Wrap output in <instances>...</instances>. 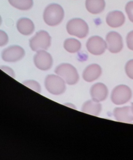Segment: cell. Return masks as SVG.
Listing matches in <instances>:
<instances>
[{
    "label": "cell",
    "instance_id": "obj_1",
    "mask_svg": "<svg viewBox=\"0 0 133 160\" xmlns=\"http://www.w3.org/2000/svg\"><path fill=\"white\" fill-rule=\"evenodd\" d=\"M64 17V12L61 5L52 3L48 5L44 12L43 18L45 23L51 27L60 24Z\"/></svg>",
    "mask_w": 133,
    "mask_h": 160
},
{
    "label": "cell",
    "instance_id": "obj_2",
    "mask_svg": "<svg viewBox=\"0 0 133 160\" xmlns=\"http://www.w3.org/2000/svg\"><path fill=\"white\" fill-rule=\"evenodd\" d=\"M55 72L68 85H75L78 81L79 75L76 69L69 63H62L58 65Z\"/></svg>",
    "mask_w": 133,
    "mask_h": 160
},
{
    "label": "cell",
    "instance_id": "obj_3",
    "mask_svg": "<svg viewBox=\"0 0 133 160\" xmlns=\"http://www.w3.org/2000/svg\"><path fill=\"white\" fill-rule=\"evenodd\" d=\"M66 31L68 34L80 39L85 38L89 33V27L86 22L81 18H74L67 22Z\"/></svg>",
    "mask_w": 133,
    "mask_h": 160
},
{
    "label": "cell",
    "instance_id": "obj_4",
    "mask_svg": "<svg viewBox=\"0 0 133 160\" xmlns=\"http://www.w3.org/2000/svg\"><path fill=\"white\" fill-rule=\"evenodd\" d=\"M30 46L34 51L47 50L51 45V38L45 31L37 32L30 40Z\"/></svg>",
    "mask_w": 133,
    "mask_h": 160
},
{
    "label": "cell",
    "instance_id": "obj_5",
    "mask_svg": "<svg viewBox=\"0 0 133 160\" xmlns=\"http://www.w3.org/2000/svg\"><path fill=\"white\" fill-rule=\"evenodd\" d=\"M45 85L47 90L54 95L62 94L66 90L65 82L58 75H48L45 79Z\"/></svg>",
    "mask_w": 133,
    "mask_h": 160
},
{
    "label": "cell",
    "instance_id": "obj_6",
    "mask_svg": "<svg viewBox=\"0 0 133 160\" xmlns=\"http://www.w3.org/2000/svg\"><path fill=\"white\" fill-rule=\"evenodd\" d=\"M132 97V91L129 87L121 85L115 87L111 93V100L116 105L127 102Z\"/></svg>",
    "mask_w": 133,
    "mask_h": 160
},
{
    "label": "cell",
    "instance_id": "obj_7",
    "mask_svg": "<svg viewBox=\"0 0 133 160\" xmlns=\"http://www.w3.org/2000/svg\"><path fill=\"white\" fill-rule=\"evenodd\" d=\"M86 48L90 53L95 56L102 55L107 48L106 42L98 36H92L89 38L86 43Z\"/></svg>",
    "mask_w": 133,
    "mask_h": 160
},
{
    "label": "cell",
    "instance_id": "obj_8",
    "mask_svg": "<svg viewBox=\"0 0 133 160\" xmlns=\"http://www.w3.org/2000/svg\"><path fill=\"white\" fill-rule=\"evenodd\" d=\"M25 55L23 48L19 46H11L6 48L2 52L3 60L7 62H13L18 61Z\"/></svg>",
    "mask_w": 133,
    "mask_h": 160
},
{
    "label": "cell",
    "instance_id": "obj_9",
    "mask_svg": "<svg viewBox=\"0 0 133 160\" xmlns=\"http://www.w3.org/2000/svg\"><path fill=\"white\" fill-rule=\"evenodd\" d=\"M35 65L39 70L47 71L52 65L53 60L49 53L45 50H40L37 52L34 57Z\"/></svg>",
    "mask_w": 133,
    "mask_h": 160
},
{
    "label": "cell",
    "instance_id": "obj_10",
    "mask_svg": "<svg viewBox=\"0 0 133 160\" xmlns=\"http://www.w3.org/2000/svg\"><path fill=\"white\" fill-rule=\"evenodd\" d=\"M107 47L111 53H118L123 47L121 36L116 32H110L106 36Z\"/></svg>",
    "mask_w": 133,
    "mask_h": 160
},
{
    "label": "cell",
    "instance_id": "obj_11",
    "mask_svg": "<svg viewBox=\"0 0 133 160\" xmlns=\"http://www.w3.org/2000/svg\"><path fill=\"white\" fill-rule=\"evenodd\" d=\"M113 115L116 120L120 122L130 123L133 121V112L130 107L117 108L114 109Z\"/></svg>",
    "mask_w": 133,
    "mask_h": 160
},
{
    "label": "cell",
    "instance_id": "obj_12",
    "mask_svg": "<svg viewBox=\"0 0 133 160\" xmlns=\"http://www.w3.org/2000/svg\"><path fill=\"white\" fill-rule=\"evenodd\" d=\"M90 92L93 100L100 102L106 100L108 91L106 85L103 83H97L92 86Z\"/></svg>",
    "mask_w": 133,
    "mask_h": 160
},
{
    "label": "cell",
    "instance_id": "obj_13",
    "mask_svg": "<svg viewBox=\"0 0 133 160\" xmlns=\"http://www.w3.org/2000/svg\"><path fill=\"white\" fill-rule=\"evenodd\" d=\"M125 21V17L120 11H113L109 13L106 18V22L109 27L117 28L121 27Z\"/></svg>",
    "mask_w": 133,
    "mask_h": 160
},
{
    "label": "cell",
    "instance_id": "obj_14",
    "mask_svg": "<svg viewBox=\"0 0 133 160\" xmlns=\"http://www.w3.org/2000/svg\"><path fill=\"white\" fill-rule=\"evenodd\" d=\"M102 73V69L97 64H92L84 70L82 77L86 82H91L97 79Z\"/></svg>",
    "mask_w": 133,
    "mask_h": 160
},
{
    "label": "cell",
    "instance_id": "obj_15",
    "mask_svg": "<svg viewBox=\"0 0 133 160\" xmlns=\"http://www.w3.org/2000/svg\"><path fill=\"white\" fill-rule=\"evenodd\" d=\"M17 28L19 32L24 35H31L35 30L34 25L32 21L25 18L18 20Z\"/></svg>",
    "mask_w": 133,
    "mask_h": 160
},
{
    "label": "cell",
    "instance_id": "obj_16",
    "mask_svg": "<svg viewBox=\"0 0 133 160\" xmlns=\"http://www.w3.org/2000/svg\"><path fill=\"white\" fill-rule=\"evenodd\" d=\"M85 6L87 11L93 14L102 12L105 8V0H86Z\"/></svg>",
    "mask_w": 133,
    "mask_h": 160
},
{
    "label": "cell",
    "instance_id": "obj_17",
    "mask_svg": "<svg viewBox=\"0 0 133 160\" xmlns=\"http://www.w3.org/2000/svg\"><path fill=\"white\" fill-rule=\"evenodd\" d=\"M102 106L99 102L90 100L85 102L82 106L81 111L86 114L97 116L101 112Z\"/></svg>",
    "mask_w": 133,
    "mask_h": 160
},
{
    "label": "cell",
    "instance_id": "obj_18",
    "mask_svg": "<svg viewBox=\"0 0 133 160\" xmlns=\"http://www.w3.org/2000/svg\"><path fill=\"white\" fill-rule=\"evenodd\" d=\"M64 48L67 52L75 53L78 52L81 48V43L78 40L74 38H68L64 42Z\"/></svg>",
    "mask_w": 133,
    "mask_h": 160
},
{
    "label": "cell",
    "instance_id": "obj_19",
    "mask_svg": "<svg viewBox=\"0 0 133 160\" xmlns=\"http://www.w3.org/2000/svg\"><path fill=\"white\" fill-rule=\"evenodd\" d=\"M9 3L14 8L22 11H27L32 7L33 0H8Z\"/></svg>",
    "mask_w": 133,
    "mask_h": 160
},
{
    "label": "cell",
    "instance_id": "obj_20",
    "mask_svg": "<svg viewBox=\"0 0 133 160\" xmlns=\"http://www.w3.org/2000/svg\"><path fill=\"white\" fill-rule=\"evenodd\" d=\"M24 86L30 88L31 89L37 92L40 93L41 91V87L40 85L37 81L33 80H28L24 81L22 83Z\"/></svg>",
    "mask_w": 133,
    "mask_h": 160
},
{
    "label": "cell",
    "instance_id": "obj_21",
    "mask_svg": "<svg viewBox=\"0 0 133 160\" xmlns=\"http://www.w3.org/2000/svg\"><path fill=\"white\" fill-rule=\"evenodd\" d=\"M125 10L129 20L133 23V1L127 2L126 5Z\"/></svg>",
    "mask_w": 133,
    "mask_h": 160
},
{
    "label": "cell",
    "instance_id": "obj_22",
    "mask_svg": "<svg viewBox=\"0 0 133 160\" xmlns=\"http://www.w3.org/2000/svg\"><path fill=\"white\" fill-rule=\"evenodd\" d=\"M125 71L127 76L133 79V59L127 62L126 64Z\"/></svg>",
    "mask_w": 133,
    "mask_h": 160
},
{
    "label": "cell",
    "instance_id": "obj_23",
    "mask_svg": "<svg viewBox=\"0 0 133 160\" xmlns=\"http://www.w3.org/2000/svg\"><path fill=\"white\" fill-rule=\"evenodd\" d=\"M126 40L127 47L129 49L133 51V31L127 34Z\"/></svg>",
    "mask_w": 133,
    "mask_h": 160
},
{
    "label": "cell",
    "instance_id": "obj_24",
    "mask_svg": "<svg viewBox=\"0 0 133 160\" xmlns=\"http://www.w3.org/2000/svg\"><path fill=\"white\" fill-rule=\"evenodd\" d=\"M8 37L5 32L1 31V46H3L8 42Z\"/></svg>",
    "mask_w": 133,
    "mask_h": 160
},
{
    "label": "cell",
    "instance_id": "obj_25",
    "mask_svg": "<svg viewBox=\"0 0 133 160\" xmlns=\"http://www.w3.org/2000/svg\"><path fill=\"white\" fill-rule=\"evenodd\" d=\"M1 69L2 71L7 73V74L9 75L12 77H15V74H14L13 70H12L11 68L7 67V66H2L1 67Z\"/></svg>",
    "mask_w": 133,
    "mask_h": 160
},
{
    "label": "cell",
    "instance_id": "obj_26",
    "mask_svg": "<svg viewBox=\"0 0 133 160\" xmlns=\"http://www.w3.org/2000/svg\"><path fill=\"white\" fill-rule=\"evenodd\" d=\"M131 108H132V111L133 112V103H132V106H131Z\"/></svg>",
    "mask_w": 133,
    "mask_h": 160
}]
</instances>
